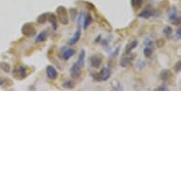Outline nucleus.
I'll list each match as a JSON object with an SVG mask.
<instances>
[{"instance_id": "nucleus-7", "label": "nucleus", "mask_w": 181, "mask_h": 181, "mask_svg": "<svg viewBox=\"0 0 181 181\" xmlns=\"http://www.w3.org/2000/svg\"><path fill=\"white\" fill-rule=\"evenodd\" d=\"M153 14H154V9L151 5H148V6L139 14V17L148 19V18H150Z\"/></svg>"}, {"instance_id": "nucleus-4", "label": "nucleus", "mask_w": 181, "mask_h": 181, "mask_svg": "<svg viewBox=\"0 0 181 181\" xmlns=\"http://www.w3.org/2000/svg\"><path fill=\"white\" fill-rule=\"evenodd\" d=\"M81 74H82V68L77 63L73 64L70 68L71 77H72L73 79H79L81 77Z\"/></svg>"}, {"instance_id": "nucleus-19", "label": "nucleus", "mask_w": 181, "mask_h": 181, "mask_svg": "<svg viewBox=\"0 0 181 181\" xmlns=\"http://www.w3.org/2000/svg\"><path fill=\"white\" fill-rule=\"evenodd\" d=\"M142 3H143V0H131V5L135 10L139 9L142 6Z\"/></svg>"}, {"instance_id": "nucleus-26", "label": "nucleus", "mask_w": 181, "mask_h": 181, "mask_svg": "<svg viewBox=\"0 0 181 181\" xmlns=\"http://www.w3.org/2000/svg\"><path fill=\"white\" fill-rule=\"evenodd\" d=\"M70 16H71V19L75 20L76 16H77V10L75 9H71L70 10Z\"/></svg>"}, {"instance_id": "nucleus-21", "label": "nucleus", "mask_w": 181, "mask_h": 181, "mask_svg": "<svg viewBox=\"0 0 181 181\" xmlns=\"http://www.w3.org/2000/svg\"><path fill=\"white\" fill-rule=\"evenodd\" d=\"M62 85H63V87H65V88L71 89L75 86V83L73 81H65Z\"/></svg>"}, {"instance_id": "nucleus-18", "label": "nucleus", "mask_w": 181, "mask_h": 181, "mask_svg": "<svg viewBox=\"0 0 181 181\" xmlns=\"http://www.w3.org/2000/svg\"><path fill=\"white\" fill-rule=\"evenodd\" d=\"M136 46H138V42L136 41H133L131 44H128L127 47H126V49H125V54L130 53Z\"/></svg>"}, {"instance_id": "nucleus-23", "label": "nucleus", "mask_w": 181, "mask_h": 181, "mask_svg": "<svg viewBox=\"0 0 181 181\" xmlns=\"http://www.w3.org/2000/svg\"><path fill=\"white\" fill-rule=\"evenodd\" d=\"M143 53H144V56H145L146 58H150V57L152 56V54H153V50H152L151 47H147L144 48Z\"/></svg>"}, {"instance_id": "nucleus-22", "label": "nucleus", "mask_w": 181, "mask_h": 181, "mask_svg": "<svg viewBox=\"0 0 181 181\" xmlns=\"http://www.w3.org/2000/svg\"><path fill=\"white\" fill-rule=\"evenodd\" d=\"M163 32H164V34H165V36L167 38H170V37H171V35H172V32H173L172 28H171V27H169V26H166L165 28H164V30H163Z\"/></svg>"}, {"instance_id": "nucleus-15", "label": "nucleus", "mask_w": 181, "mask_h": 181, "mask_svg": "<svg viewBox=\"0 0 181 181\" xmlns=\"http://www.w3.org/2000/svg\"><path fill=\"white\" fill-rule=\"evenodd\" d=\"M92 16H91V14L90 13H87L85 16H84V29L85 30H86L87 28L89 27V25L92 23Z\"/></svg>"}, {"instance_id": "nucleus-28", "label": "nucleus", "mask_w": 181, "mask_h": 181, "mask_svg": "<svg viewBox=\"0 0 181 181\" xmlns=\"http://www.w3.org/2000/svg\"><path fill=\"white\" fill-rule=\"evenodd\" d=\"M180 69H181V62L178 61V62L177 63V65H174V70L177 71V72H179Z\"/></svg>"}, {"instance_id": "nucleus-8", "label": "nucleus", "mask_w": 181, "mask_h": 181, "mask_svg": "<svg viewBox=\"0 0 181 181\" xmlns=\"http://www.w3.org/2000/svg\"><path fill=\"white\" fill-rule=\"evenodd\" d=\"M99 74H100V77H101V81H107L111 76V70H110V68H106V67L102 68L101 72Z\"/></svg>"}, {"instance_id": "nucleus-29", "label": "nucleus", "mask_w": 181, "mask_h": 181, "mask_svg": "<svg viewBox=\"0 0 181 181\" xmlns=\"http://www.w3.org/2000/svg\"><path fill=\"white\" fill-rule=\"evenodd\" d=\"M175 37L177 38V40L180 39V37H181V30H180V29H178L177 30V32H175Z\"/></svg>"}, {"instance_id": "nucleus-9", "label": "nucleus", "mask_w": 181, "mask_h": 181, "mask_svg": "<svg viewBox=\"0 0 181 181\" xmlns=\"http://www.w3.org/2000/svg\"><path fill=\"white\" fill-rule=\"evenodd\" d=\"M90 64L93 68H98L102 65V57L99 55H93L90 57Z\"/></svg>"}, {"instance_id": "nucleus-17", "label": "nucleus", "mask_w": 181, "mask_h": 181, "mask_svg": "<svg viewBox=\"0 0 181 181\" xmlns=\"http://www.w3.org/2000/svg\"><path fill=\"white\" fill-rule=\"evenodd\" d=\"M172 77V74L170 72V70H163L160 73V79L163 81H168Z\"/></svg>"}, {"instance_id": "nucleus-30", "label": "nucleus", "mask_w": 181, "mask_h": 181, "mask_svg": "<svg viewBox=\"0 0 181 181\" xmlns=\"http://www.w3.org/2000/svg\"><path fill=\"white\" fill-rule=\"evenodd\" d=\"M119 47H118L117 49H116V51H115L113 54H112V57H115V56H117L118 55V53H119Z\"/></svg>"}, {"instance_id": "nucleus-11", "label": "nucleus", "mask_w": 181, "mask_h": 181, "mask_svg": "<svg viewBox=\"0 0 181 181\" xmlns=\"http://www.w3.org/2000/svg\"><path fill=\"white\" fill-rule=\"evenodd\" d=\"M80 38H81V30L78 29L75 31V33L72 36V38H71V39L68 41V44H69V45H73V44L77 43L80 40Z\"/></svg>"}, {"instance_id": "nucleus-5", "label": "nucleus", "mask_w": 181, "mask_h": 181, "mask_svg": "<svg viewBox=\"0 0 181 181\" xmlns=\"http://www.w3.org/2000/svg\"><path fill=\"white\" fill-rule=\"evenodd\" d=\"M135 57H136V55H135L134 53H131L130 52L128 54H125V56L122 60H120V65H122V67H123V68L127 67V65H129L131 63L134 61Z\"/></svg>"}, {"instance_id": "nucleus-27", "label": "nucleus", "mask_w": 181, "mask_h": 181, "mask_svg": "<svg viewBox=\"0 0 181 181\" xmlns=\"http://www.w3.org/2000/svg\"><path fill=\"white\" fill-rule=\"evenodd\" d=\"M91 75H92L93 79H94L95 81L101 82V77H100V74H99V73H92Z\"/></svg>"}, {"instance_id": "nucleus-1", "label": "nucleus", "mask_w": 181, "mask_h": 181, "mask_svg": "<svg viewBox=\"0 0 181 181\" xmlns=\"http://www.w3.org/2000/svg\"><path fill=\"white\" fill-rule=\"evenodd\" d=\"M56 13H57L60 22H61L63 25H68V21H69V17H68V13L67 9H65L64 6H59L57 8Z\"/></svg>"}, {"instance_id": "nucleus-3", "label": "nucleus", "mask_w": 181, "mask_h": 181, "mask_svg": "<svg viewBox=\"0 0 181 181\" xmlns=\"http://www.w3.org/2000/svg\"><path fill=\"white\" fill-rule=\"evenodd\" d=\"M13 76L15 78H17L18 80H22V79H25L27 77V69L23 65H20V67L16 68L13 70Z\"/></svg>"}, {"instance_id": "nucleus-12", "label": "nucleus", "mask_w": 181, "mask_h": 181, "mask_svg": "<svg viewBox=\"0 0 181 181\" xmlns=\"http://www.w3.org/2000/svg\"><path fill=\"white\" fill-rule=\"evenodd\" d=\"M47 20L48 22L52 25L53 29L56 30L57 29V19H56V15L54 13H48L47 15Z\"/></svg>"}, {"instance_id": "nucleus-14", "label": "nucleus", "mask_w": 181, "mask_h": 181, "mask_svg": "<svg viewBox=\"0 0 181 181\" xmlns=\"http://www.w3.org/2000/svg\"><path fill=\"white\" fill-rule=\"evenodd\" d=\"M47 38V30H43L42 32H40L39 35L36 37L35 39V43H42V42H45Z\"/></svg>"}, {"instance_id": "nucleus-13", "label": "nucleus", "mask_w": 181, "mask_h": 181, "mask_svg": "<svg viewBox=\"0 0 181 181\" xmlns=\"http://www.w3.org/2000/svg\"><path fill=\"white\" fill-rule=\"evenodd\" d=\"M85 49H82L79 54L78 61H77V64H78L81 68L85 67Z\"/></svg>"}, {"instance_id": "nucleus-6", "label": "nucleus", "mask_w": 181, "mask_h": 181, "mask_svg": "<svg viewBox=\"0 0 181 181\" xmlns=\"http://www.w3.org/2000/svg\"><path fill=\"white\" fill-rule=\"evenodd\" d=\"M46 72H47V76L48 77V79H50V80L57 79L58 72L53 65H47V68H46Z\"/></svg>"}, {"instance_id": "nucleus-2", "label": "nucleus", "mask_w": 181, "mask_h": 181, "mask_svg": "<svg viewBox=\"0 0 181 181\" xmlns=\"http://www.w3.org/2000/svg\"><path fill=\"white\" fill-rule=\"evenodd\" d=\"M22 33L27 37H33L36 34V30L33 27V25L30 23H26L21 29Z\"/></svg>"}, {"instance_id": "nucleus-25", "label": "nucleus", "mask_w": 181, "mask_h": 181, "mask_svg": "<svg viewBox=\"0 0 181 181\" xmlns=\"http://www.w3.org/2000/svg\"><path fill=\"white\" fill-rule=\"evenodd\" d=\"M102 22H103V24H101L103 28H105V30H112V28H111V26L109 25V23L108 22H106L105 20H102Z\"/></svg>"}, {"instance_id": "nucleus-16", "label": "nucleus", "mask_w": 181, "mask_h": 181, "mask_svg": "<svg viewBox=\"0 0 181 181\" xmlns=\"http://www.w3.org/2000/svg\"><path fill=\"white\" fill-rule=\"evenodd\" d=\"M169 18H170V20H171L172 22L174 20H175V19L179 18V16L177 14V8H172L171 10H170V12H169Z\"/></svg>"}, {"instance_id": "nucleus-10", "label": "nucleus", "mask_w": 181, "mask_h": 181, "mask_svg": "<svg viewBox=\"0 0 181 181\" xmlns=\"http://www.w3.org/2000/svg\"><path fill=\"white\" fill-rule=\"evenodd\" d=\"M76 53L75 49L73 48H67L62 53V57L64 60H65V61H68V60H69L72 56H74V54Z\"/></svg>"}, {"instance_id": "nucleus-20", "label": "nucleus", "mask_w": 181, "mask_h": 181, "mask_svg": "<svg viewBox=\"0 0 181 181\" xmlns=\"http://www.w3.org/2000/svg\"><path fill=\"white\" fill-rule=\"evenodd\" d=\"M47 15H48V13H42L41 15L38 16L36 21H37L39 24H44V23H46V21H47Z\"/></svg>"}, {"instance_id": "nucleus-24", "label": "nucleus", "mask_w": 181, "mask_h": 181, "mask_svg": "<svg viewBox=\"0 0 181 181\" xmlns=\"http://www.w3.org/2000/svg\"><path fill=\"white\" fill-rule=\"evenodd\" d=\"M0 68H1L5 71V72H10V65L7 64V63H1V64H0Z\"/></svg>"}]
</instances>
